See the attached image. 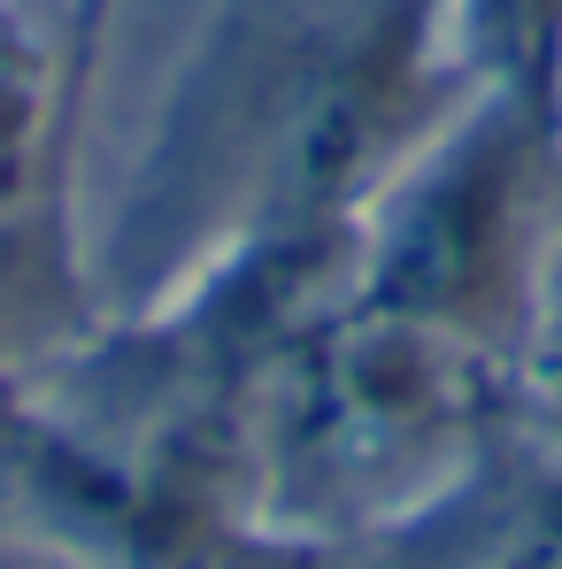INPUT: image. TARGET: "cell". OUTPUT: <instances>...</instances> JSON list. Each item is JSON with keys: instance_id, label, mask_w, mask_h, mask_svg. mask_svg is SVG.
Here are the masks:
<instances>
[{"instance_id": "277c9868", "label": "cell", "mask_w": 562, "mask_h": 569, "mask_svg": "<svg viewBox=\"0 0 562 569\" xmlns=\"http://www.w3.org/2000/svg\"><path fill=\"white\" fill-rule=\"evenodd\" d=\"M55 170V62L16 0H0V247H16Z\"/></svg>"}, {"instance_id": "ba28073f", "label": "cell", "mask_w": 562, "mask_h": 569, "mask_svg": "<svg viewBox=\"0 0 562 569\" xmlns=\"http://www.w3.org/2000/svg\"><path fill=\"white\" fill-rule=\"evenodd\" d=\"M255 569H324V562H255Z\"/></svg>"}, {"instance_id": "8992f818", "label": "cell", "mask_w": 562, "mask_h": 569, "mask_svg": "<svg viewBox=\"0 0 562 569\" xmlns=\"http://www.w3.org/2000/svg\"><path fill=\"white\" fill-rule=\"evenodd\" d=\"M493 569H562V477L524 508L516 539L501 547V562H493Z\"/></svg>"}, {"instance_id": "3957f363", "label": "cell", "mask_w": 562, "mask_h": 569, "mask_svg": "<svg viewBox=\"0 0 562 569\" xmlns=\"http://www.w3.org/2000/svg\"><path fill=\"white\" fill-rule=\"evenodd\" d=\"M463 86L562 123V0H432Z\"/></svg>"}, {"instance_id": "5b68a950", "label": "cell", "mask_w": 562, "mask_h": 569, "mask_svg": "<svg viewBox=\"0 0 562 569\" xmlns=\"http://www.w3.org/2000/svg\"><path fill=\"white\" fill-rule=\"evenodd\" d=\"M516 385H532L540 400L562 408V208L548 247H540V270H532L524 323H516Z\"/></svg>"}, {"instance_id": "7a4b0ae2", "label": "cell", "mask_w": 562, "mask_h": 569, "mask_svg": "<svg viewBox=\"0 0 562 569\" xmlns=\"http://www.w3.org/2000/svg\"><path fill=\"white\" fill-rule=\"evenodd\" d=\"M509 385L516 370L501 355L339 292L270 362L263 455L316 508H393L408 485H432L440 462L470 455Z\"/></svg>"}, {"instance_id": "6da1fadb", "label": "cell", "mask_w": 562, "mask_h": 569, "mask_svg": "<svg viewBox=\"0 0 562 569\" xmlns=\"http://www.w3.org/2000/svg\"><path fill=\"white\" fill-rule=\"evenodd\" d=\"M562 208V123L470 86L347 223V300L516 370V323Z\"/></svg>"}, {"instance_id": "52a82bcc", "label": "cell", "mask_w": 562, "mask_h": 569, "mask_svg": "<svg viewBox=\"0 0 562 569\" xmlns=\"http://www.w3.org/2000/svg\"><path fill=\"white\" fill-rule=\"evenodd\" d=\"M0 569H31L23 555H16V539H0Z\"/></svg>"}]
</instances>
